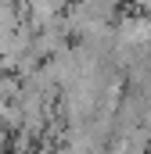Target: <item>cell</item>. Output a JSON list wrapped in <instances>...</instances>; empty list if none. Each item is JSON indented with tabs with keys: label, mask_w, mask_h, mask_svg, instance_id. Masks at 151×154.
<instances>
[{
	"label": "cell",
	"mask_w": 151,
	"mask_h": 154,
	"mask_svg": "<svg viewBox=\"0 0 151 154\" xmlns=\"http://www.w3.org/2000/svg\"><path fill=\"white\" fill-rule=\"evenodd\" d=\"M0 140H4V129H0Z\"/></svg>",
	"instance_id": "cell-1"
}]
</instances>
